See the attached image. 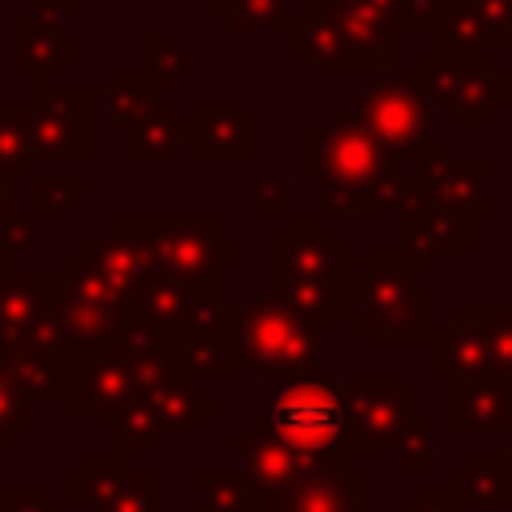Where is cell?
<instances>
[{
	"label": "cell",
	"mask_w": 512,
	"mask_h": 512,
	"mask_svg": "<svg viewBox=\"0 0 512 512\" xmlns=\"http://www.w3.org/2000/svg\"><path fill=\"white\" fill-rule=\"evenodd\" d=\"M272 428L280 432V440H288L300 452H324V448L344 440L348 408L332 388L304 380V384H292L288 392L276 396Z\"/></svg>",
	"instance_id": "6da1fadb"
},
{
	"label": "cell",
	"mask_w": 512,
	"mask_h": 512,
	"mask_svg": "<svg viewBox=\"0 0 512 512\" xmlns=\"http://www.w3.org/2000/svg\"><path fill=\"white\" fill-rule=\"evenodd\" d=\"M456 488L468 504H480V508H500L512 492V460L508 456H472V464L456 476Z\"/></svg>",
	"instance_id": "7a4b0ae2"
},
{
	"label": "cell",
	"mask_w": 512,
	"mask_h": 512,
	"mask_svg": "<svg viewBox=\"0 0 512 512\" xmlns=\"http://www.w3.org/2000/svg\"><path fill=\"white\" fill-rule=\"evenodd\" d=\"M508 416H512V404L500 388H472L468 396L460 392V400H456V428L468 432V436L500 432Z\"/></svg>",
	"instance_id": "3957f363"
},
{
	"label": "cell",
	"mask_w": 512,
	"mask_h": 512,
	"mask_svg": "<svg viewBox=\"0 0 512 512\" xmlns=\"http://www.w3.org/2000/svg\"><path fill=\"white\" fill-rule=\"evenodd\" d=\"M404 512H468V500L460 492H420V500Z\"/></svg>",
	"instance_id": "277c9868"
}]
</instances>
